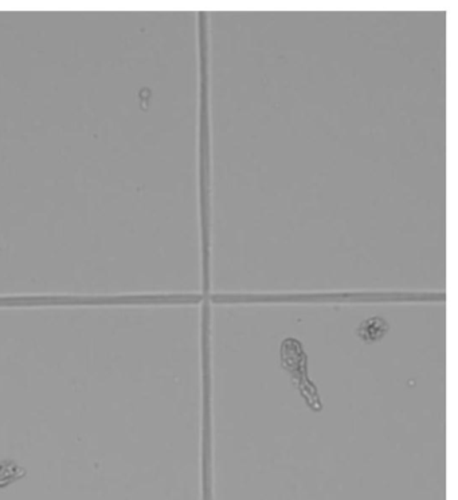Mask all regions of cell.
Here are the masks:
<instances>
[{
	"label": "cell",
	"mask_w": 458,
	"mask_h": 500,
	"mask_svg": "<svg viewBox=\"0 0 458 500\" xmlns=\"http://www.w3.org/2000/svg\"><path fill=\"white\" fill-rule=\"evenodd\" d=\"M387 329H388V325L383 319L371 318L361 325L358 334L365 342H375V340H379L386 334Z\"/></svg>",
	"instance_id": "1"
}]
</instances>
